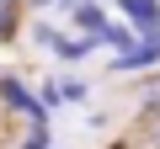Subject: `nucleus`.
<instances>
[{
	"label": "nucleus",
	"instance_id": "nucleus-11",
	"mask_svg": "<svg viewBox=\"0 0 160 149\" xmlns=\"http://www.w3.org/2000/svg\"><path fill=\"white\" fill-rule=\"evenodd\" d=\"M53 37H59L53 22H38V27H32V43H38V48H53Z\"/></svg>",
	"mask_w": 160,
	"mask_h": 149
},
{
	"label": "nucleus",
	"instance_id": "nucleus-13",
	"mask_svg": "<svg viewBox=\"0 0 160 149\" xmlns=\"http://www.w3.org/2000/svg\"><path fill=\"white\" fill-rule=\"evenodd\" d=\"M149 144H155V149H160V123H155V128H149Z\"/></svg>",
	"mask_w": 160,
	"mask_h": 149
},
{
	"label": "nucleus",
	"instance_id": "nucleus-1",
	"mask_svg": "<svg viewBox=\"0 0 160 149\" xmlns=\"http://www.w3.org/2000/svg\"><path fill=\"white\" fill-rule=\"evenodd\" d=\"M107 69H112V74H144V69H160V27L144 32L133 48H118Z\"/></svg>",
	"mask_w": 160,
	"mask_h": 149
},
{
	"label": "nucleus",
	"instance_id": "nucleus-2",
	"mask_svg": "<svg viewBox=\"0 0 160 149\" xmlns=\"http://www.w3.org/2000/svg\"><path fill=\"white\" fill-rule=\"evenodd\" d=\"M0 107L6 112H22V117H38L43 107H38V91H27L16 74H0Z\"/></svg>",
	"mask_w": 160,
	"mask_h": 149
},
{
	"label": "nucleus",
	"instance_id": "nucleus-10",
	"mask_svg": "<svg viewBox=\"0 0 160 149\" xmlns=\"http://www.w3.org/2000/svg\"><path fill=\"white\" fill-rule=\"evenodd\" d=\"M38 107H43L48 117H53V112L64 107V96H59V80H43V85H38Z\"/></svg>",
	"mask_w": 160,
	"mask_h": 149
},
{
	"label": "nucleus",
	"instance_id": "nucleus-7",
	"mask_svg": "<svg viewBox=\"0 0 160 149\" xmlns=\"http://www.w3.org/2000/svg\"><path fill=\"white\" fill-rule=\"evenodd\" d=\"M48 144H53V128H48V112L27 117V138H22V149H48Z\"/></svg>",
	"mask_w": 160,
	"mask_h": 149
},
{
	"label": "nucleus",
	"instance_id": "nucleus-8",
	"mask_svg": "<svg viewBox=\"0 0 160 149\" xmlns=\"http://www.w3.org/2000/svg\"><path fill=\"white\" fill-rule=\"evenodd\" d=\"M59 96L69 107H86L91 101V80H80V74H59Z\"/></svg>",
	"mask_w": 160,
	"mask_h": 149
},
{
	"label": "nucleus",
	"instance_id": "nucleus-3",
	"mask_svg": "<svg viewBox=\"0 0 160 149\" xmlns=\"http://www.w3.org/2000/svg\"><path fill=\"white\" fill-rule=\"evenodd\" d=\"M112 6H118V16H123L139 37L160 27V0H112Z\"/></svg>",
	"mask_w": 160,
	"mask_h": 149
},
{
	"label": "nucleus",
	"instance_id": "nucleus-9",
	"mask_svg": "<svg viewBox=\"0 0 160 149\" xmlns=\"http://www.w3.org/2000/svg\"><path fill=\"white\" fill-rule=\"evenodd\" d=\"M22 32V11H16V0H0V43H11Z\"/></svg>",
	"mask_w": 160,
	"mask_h": 149
},
{
	"label": "nucleus",
	"instance_id": "nucleus-5",
	"mask_svg": "<svg viewBox=\"0 0 160 149\" xmlns=\"http://www.w3.org/2000/svg\"><path fill=\"white\" fill-rule=\"evenodd\" d=\"M96 48H102V43H96V37H91V32H80V37H69V32H59V37H53V48H48V53H59V59H64V64H80V59H91V53H96Z\"/></svg>",
	"mask_w": 160,
	"mask_h": 149
},
{
	"label": "nucleus",
	"instance_id": "nucleus-6",
	"mask_svg": "<svg viewBox=\"0 0 160 149\" xmlns=\"http://www.w3.org/2000/svg\"><path fill=\"white\" fill-rule=\"evenodd\" d=\"M96 37H102V48H112V53H118V48H133V43H139V32H133L128 22H107V27H102Z\"/></svg>",
	"mask_w": 160,
	"mask_h": 149
},
{
	"label": "nucleus",
	"instance_id": "nucleus-4",
	"mask_svg": "<svg viewBox=\"0 0 160 149\" xmlns=\"http://www.w3.org/2000/svg\"><path fill=\"white\" fill-rule=\"evenodd\" d=\"M64 16H69V22H75L80 32H91V37H96V32L107 27V6H102V0H75V6H69ZM96 43H102V37H96Z\"/></svg>",
	"mask_w": 160,
	"mask_h": 149
},
{
	"label": "nucleus",
	"instance_id": "nucleus-12",
	"mask_svg": "<svg viewBox=\"0 0 160 149\" xmlns=\"http://www.w3.org/2000/svg\"><path fill=\"white\" fill-rule=\"evenodd\" d=\"M27 6H38V11H48V6H69V0H27Z\"/></svg>",
	"mask_w": 160,
	"mask_h": 149
},
{
	"label": "nucleus",
	"instance_id": "nucleus-14",
	"mask_svg": "<svg viewBox=\"0 0 160 149\" xmlns=\"http://www.w3.org/2000/svg\"><path fill=\"white\" fill-rule=\"evenodd\" d=\"M48 149H59V144H48Z\"/></svg>",
	"mask_w": 160,
	"mask_h": 149
}]
</instances>
